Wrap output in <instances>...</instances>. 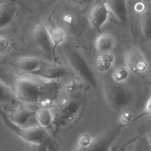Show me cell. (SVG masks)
<instances>
[{"instance_id": "obj_23", "label": "cell", "mask_w": 151, "mask_h": 151, "mask_svg": "<svg viewBox=\"0 0 151 151\" xmlns=\"http://www.w3.org/2000/svg\"><path fill=\"white\" fill-rule=\"evenodd\" d=\"M64 90L69 92H76L81 90V85L78 81L74 79L67 81L64 84Z\"/></svg>"}, {"instance_id": "obj_8", "label": "cell", "mask_w": 151, "mask_h": 151, "mask_svg": "<svg viewBox=\"0 0 151 151\" xmlns=\"http://www.w3.org/2000/svg\"><path fill=\"white\" fill-rule=\"evenodd\" d=\"M125 59L128 68L134 73H142L148 68L147 61L141 51L135 47H130L126 51Z\"/></svg>"}, {"instance_id": "obj_20", "label": "cell", "mask_w": 151, "mask_h": 151, "mask_svg": "<svg viewBox=\"0 0 151 151\" xmlns=\"http://www.w3.org/2000/svg\"><path fill=\"white\" fill-rule=\"evenodd\" d=\"M113 43L111 37L106 34H101L96 38L95 42L96 49L98 51H108L112 47Z\"/></svg>"}, {"instance_id": "obj_3", "label": "cell", "mask_w": 151, "mask_h": 151, "mask_svg": "<svg viewBox=\"0 0 151 151\" xmlns=\"http://www.w3.org/2000/svg\"><path fill=\"white\" fill-rule=\"evenodd\" d=\"M42 84L32 78L20 76L16 79L12 91L16 98L21 103L40 107Z\"/></svg>"}, {"instance_id": "obj_18", "label": "cell", "mask_w": 151, "mask_h": 151, "mask_svg": "<svg viewBox=\"0 0 151 151\" xmlns=\"http://www.w3.org/2000/svg\"><path fill=\"white\" fill-rule=\"evenodd\" d=\"M114 61V56L109 53H101L98 55L96 59L97 67L104 72L108 71L111 68Z\"/></svg>"}, {"instance_id": "obj_28", "label": "cell", "mask_w": 151, "mask_h": 151, "mask_svg": "<svg viewBox=\"0 0 151 151\" xmlns=\"http://www.w3.org/2000/svg\"><path fill=\"white\" fill-rule=\"evenodd\" d=\"M134 151H147V150L146 148H145L143 144H139Z\"/></svg>"}, {"instance_id": "obj_24", "label": "cell", "mask_w": 151, "mask_h": 151, "mask_svg": "<svg viewBox=\"0 0 151 151\" xmlns=\"http://www.w3.org/2000/svg\"><path fill=\"white\" fill-rule=\"evenodd\" d=\"M148 115H151V95L150 97L149 98V99L147 101L145 106L144 110L142 112L141 114L138 115L137 117H136L134 118L131 121L130 123H133L134 121H136L137 120L139 119L142 118L143 117H145V116H148Z\"/></svg>"}, {"instance_id": "obj_30", "label": "cell", "mask_w": 151, "mask_h": 151, "mask_svg": "<svg viewBox=\"0 0 151 151\" xmlns=\"http://www.w3.org/2000/svg\"><path fill=\"white\" fill-rule=\"evenodd\" d=\"M147 137H148V142L151 145V129L148 132V134H147Z\"/></svg>"}, {"instance_id": "obj_2", "label": "cell", "mask_w": 151, "mask_h": 151, "mask_svg": "<svg viewBox=\"0 0 151 151\" xmlns=\"http://www.w3.org/2000/svg\"><path fill=\"white\" fill-rule=\"evenodd\" d=\"M0 116L6 127L26 142L31 144L44 145L48 151H59L55 141L47 129L40 126L21 128L11 122L1 109Z\"/></svg>"}, {"instance_id": "obj_9", "label": "cell", "mask_w": 151, "mask_h": 151, "mask_svg": "<svg viewBox=\"0 0 151 151\" xmlns=\"http://www.w3.org/2000/svg\"><path fill=\"white\" fill-rule=\"evenodd\" d=\"M69 71L64 66L42 62L38 70L32 74L38 77L54 81L68 75Z\"/></svg>"}, {"instance_id": "obj_16", "label": "cell", "mask_w": 151, "mask_h": 151, "mask_svg": "<svg viewBox=\"0 0 151 151\" xmlns=\"http://www.w3.org/2000/svg\"><path fill=\"white\" fill-rule=\"evenodd\" d=\"M48 31L53 45V55H55V50L58 45L64 41L65 38V33L61 28L50 24L46 25Z\"/></svg>"}, {"instance_id": "obj_10", "label": "cell", "mask_w": 151, "mask_h": 151, "mask_svg": "<svg viewBox=\"0 0 151 151\" xmlns=\"http://www.w3.org/2000/svg\"><path fill=\"white\" fill-rule=\"evenodd\" d=\"M37 45L47 54H53V45L47 26L42 23L37 24L33 32Z\"/></svg>"}, {"instance_id": "obj_4", "label": "cell", "mask_w": 151, "mask_h": 151, "mask_svg": "<svg viewBox=\"0 0 151 151\" xmlns=\"http://www.w3.org/2000/svg\"><path fill=\"white\" fill-rule=\"evenodd\" d=\"M104 94L107 105L112 111H120L129 106L130 95L121 83L108 80L104 86Z\"/></svg>"}, {"instance_id": "obj_17", "label": "cell", "mask_w": 151, "mask_h": 151, "mask_svg": "<svg viewBox=\"0 0 151 151\" xmlns=\"http://www.w3.org/2000/svg\"><path fill=\"white\" fill-rule=\"evenodd\" d=\"M37 122L40 126L47 129L52 126L53 116L50 108H40L36 115Z\"/></svg>"}, {"instance_id": "obj_25", "label": "cell", "mask_w": 151, "mask_h": 151, "mask_svg": "<svg viewBox=\"0 0 151 151\" xmlns=\"http://www.w3.org/2000/svg\"><path fill=\"white\" fill-rule=\"evenodd\" d=\"M24 151H48V150L44 145L31 144L27 147Z\"/></svg>"}, {"instance_id": "obj_6", "label": "cell", "mask_w": 151, "mask_h": 151, "mask_svg": "<svg viewBox=\"0 0 151 151\" xmlns=\"http://www.w3.org/2000/svg\"><path fill=\"white\" fill-rule=\"evenodd\" d=\"M124 126L120 124L117 126L110 128L99 133L94 137H91L90 142L87 146H76L73 151H110L122 129Z\"/></svg>"}, {"instance_id": "obj_22", "label": "cell", "mask_w": 151, "mask_h": 151, "mask_svg": "<svg viewBox=\"0 0 151 151\" xmlns=\"http://www.w3.org/2000/svg\"><path fill=\"white\" fill-rule=\"evenodd\" d=\"M11 39L5 34L0 35V56L5 54L11 45Z\"/></svg>"}, {"instance_id": "obj_21", "label": "cell", "mask_w": 151, "mask_h": 151, "mask_svg": "<svg viewBox=\"0 0 151 151\" xmlns=\"http://www.w3.org/2000/svg\"><path fill=\"white\" fill-rule=\"evenodd\" d=\"M129 76L127 70L123 67H118L114 70L112 74L113 80L116 82L121 83L127 79Z\"/></svg>"}, {"instance_id": "obj_14", "label": "cell", "mask_w": 151, "mask_h": 151, "mask_svg": "<svg viewBox=\"0 0 151 151\" xmlns=\"http://www.w3.org/2000/svg\"><path fill=\"white\" fill-rule=\"evenodd\" d=\"M16 99L13 91L0 80V109L3 108L4 112L9 110L16 104Z\"/></svg>"}, {"instance_id": "obj_27", "label": "cell", "mask_w": 151, "mask_h": 151, "mask_svg": "<svg viewBox=\"0 0 151 151\" xmlns=\"http://www.w3.org/2000/svg\"><path fill=\"white\" fill-rule=\"evenodd\" d=\"M138 137H134V138H132L131 140L127 142L122 147L120 151H125V150H126V148L129 145V144H131L132 143H133V142H135V141H136L138 139Z\"/></svg>"}, {"instance_id": "obj_26", "label": "cell", "mask_w": 151, "mask_h": 151, "mask_svg": "<svg viewBox=\"0 0 151 151\" xmlns=\"http://www.w3.org/2000/svg\"><path fill=\"white\" fill-rule=\"evenodd\" d=\"M120 118L122 123H125L124 126H127L128 124H129L133 119L132 114L129 113L127 112L123 113L121 115Z\"/></svg>"}, {"instance_id": "obj_19", "label": "cell", "mask_w": 151, "mask_h": 151, "mask_svg": "<svg viewBox=\"0 0 151 151\" xmlns=\"http://www.w3.org/2000/svg\"><path fill=\"white\" fill-rule=\"evenodd\" d=\"M141 27L144 37L151 40V10L145 11L141 19Z\"/></svg>"}, {"instance_id": "obj_5", "label": "cell", "mask_w": 151, "mask_h": 151, "mask_svg": "<svg viewBox=\"0 0 151 151\" xmlns=\"http://www.w3.org/2000/svg\"><path fill=\"white\" fill-rule=\"evenodd\" d=\"M65 53L69 63L76 73L93 89L97 90L96 79L82 54L75 48L70 46H66Z\"/></svg>"}, {"instance_id": "obj_13", "label": "cell", "mask_w": 151, "mask_h": 151, "mask_svg": "<svg viewBox=\"0 0 151 151\" xmlns=\"http://www.w3.org/2000/svg\"><path fill=\"white\" fill-rule=\"evenodd\" d=\"M103 1L106 5L109 12H111L119 21L122 23H127L128 11L126 1L110 0Z\"/></svg>"}, {"instance_id": "obj_1", "label": "cell", "mask_w": 151, "mask_h": 151, "mask_svg": "<svg viewBox=\"0 0 151 151\" xmlns=\"http://www.w3.org/2000/svg\"><path fill=\"white\" fill-rule=\"evenodd\" d=\"M85 106V95L81 90L73 92L61 91L50 108L53 116V134L73 127L83 116Z\"/></svg>"}, {"instance_id": "obj_11", "label": "cell", "mask_w": 151, "mask_h": 151, "mask_svg": "<svg viewBox=\"0 0 151 151\" xmlns=\"http://www.w3.org/2000/svg\"><path fill=\"white\" fill-rule=\"evenodd\" d=\"M109 12L104 2L93 7L90 14L89 20L91 24L99 33L103 25L108 19Z\"/></svg>"}, {"instance_id": "obj_15", "label": "cell", "mask_w": 151, "mask_h": 151, "mask_svg": "<svg viewBox=\"0 0 151 151\" xmlns=\"http://www.w3.org/2000/svg\"><path fill=\"white\" fill-rule=\"evenodd\" d=\"M42 63L38 59L30 56H22L16 61V65L20 70L31 74L39 69Z\"/></svg>"}, {"instance_id": "obj_7", "label": "cell", "mask_w": 151, "mask_h": 151, "mask_svg": "<svg viewBox=\"0 0 151 151\" xmlns=\"http://www.w3.org/2000/svg\"><path fill=\"white\" fill-rule=\"evenodd\" d=\"M17 105L16 103L13 107L4 113L11 122L20 127L24 126L33 116H36L39 109H35L29 106L30 105H27L23 103Z\"/></svg>"}, {"instance_id": "obj_29", "label": "cell", "mask_w": 151, "mask_h": 151, "mask_svg": "<svg viewBox=\"0 0 151 151\" xmlns=\"http://www.w3.org/2000/svg\"><path fill=\"white\" fill-rule=\"evenodd\" d=\"M144 78L146 81L149 82H151V74H150L144 76Z\"/></svg>"}, {"instance_id": "obj_12", "label": "cell", "mask_w": 151, "mask_h": 151, "mask_svg": "<svg viewBox=\"0 0 151 151\" xmlns=\"http://www.w3.org/2000/svg\"><path fill=\"white\" fill-rule=\"evenodd\" d=\"M17 11V4L14 1H4L0 3V30L12 22Z\"/></svg>"}]
</instances>
